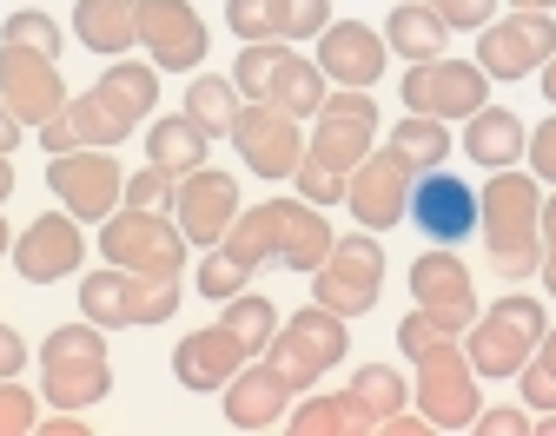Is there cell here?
<instances>
[{
    "mask_svg": "<svg viewBox=\"0 0 556 436\" xmlns=\"http://www.w3.org/2000/svg\"><path fill=\"white\" fill-rule=\"evenodd\" d=\"M21 363H27V337L14 324H0V377H21Z\"/></svg>",
    "mask_w": 556,
    "mask_h": 436,
    "instance_id": "cell-47",
    "label": "cell"
},
{
    "mask_svg": "<svg viewBox=\"0 0 556 436\" xmlns=\"http://www.w3.org/2000/svg\"><path fill=\"white\" fill-rule=\"evenodd\" d=\"M286 429L292 436H371L378 416L352 390H338V397H305L299 410H286Z\"/></svg>",
    "mask_w": 556,
    "mask_h": 436,
    "instance_id": "cell-30",
    "label": "cell"
},
{
    "mask_svg": "<svg viewBox=\"0 0 556 436\" xmlns=\"http://www.w3.org/2000/svg\"><path fill=\"white\" fill-rule=\"evenodd\" d=\"M245 278H252V265H239V258H232V252H219V245H213V258H199V271H192L199 298H213V305L239 298V291H245Z\"/></svg>",
    "mask_w": 556,
    "mask_h": 436,
    "instance_id": "cell-38",
    "label": "cell"
},
{
    "mask_svg": "<svg viewBox=\"0 0 556 436\" xmlns=\"http://www.w3.org/2000/svg\"><path fill=\"white\" fill-rule=\"evenodd\" d=\"M371 436H431V416H425V410H417V416H410V410H391Z\"/></svg>",
    "mask_w": 556,
    "mask_h": 436,
    "instance_id": "cell-48",
    "label": "cell"
},
{
    "mask_svg": "<svg viewBox=\"0 0 556 436\" xmlns=\"http://www.w3.org/2000/svg\"><path fill=\"white\" fill-rule=\"evenodd\" d=\"M404 218L417 232H425L431 245H464L470 232H477V192L457 179V172H417V185H410V205H404Z\"/></svg>",
    "mask_w": 556,
    "mask_h": 436,
    "instance_id": "cell-23",
    "label": "cell"
},
{
    "mask_svg": "<svg viewBox=\"0 0 556 436\" xmlns=\"http://www.w3.org/2000/svg\"><path fill=\"white\" fill-rule=\"evenodd\" d=\"M438 337H451V331H438L425 311H404V324H397V350H404V357H417V350L438 344Z\"/></svg>",
    "mask_w": 556,
    "mask_h": 436,
    "instance_id": "cell-44",
    "label": "cell"
},
{
    "mask_svg": "<svg viewBox=\"0 0 556 436\" xmlns=\"http://www.w3.org/2000/svg\"><path fill=\"white\" fill-rule=\"evenodd\" d=\"M252 363V350L226 331V324H205V331H186L179 344H173V377H179V390H226L239 371Z\"/></svg>",
    "mask_w": 556,
    "mask_h": 436,
    "instance_id": "cell-25",
    "label": "cell"
},
{
    "mask_svg": "<svg viewBox=\"0 0 556 436\" xmlns=\"http://www.w3.org/2000/svg\"><path fill=\"white\" fill-rule=\"evenodd\" d=\"M47 185H53V198L74 211L80 226L113 218L119 198H126V172H119V159L106 153V145H74V153H53V159H47Z\"/></svg>",
    "mask_w": 556,
    "mask_h": 436,
    "instance_id": "cell-13",
    "label": "cell"
},
{
    "mask_svg": "<svg viewBox=\"0 0 556 436\" xmlns=\"http://www.w3.org/2000/svg\"><path fill=\"white\" fill-rule=\"evenodd\" d=\"M517 384H523V403H530V410H556V324H549L543 344L530 350V363L517 371Z\"/></svg>",
    "mask_w": 556,
    "mask_h": 436,
    "instance_id": "cell-37",
    "label": "cell"
},
{
    "mask_svg": "<svg viewBox=\"0 0 556 436\" xmlns=\"http://www.w3.org/2000/svg\"><path fill=\"white\" fill-rule=\"evenodd\" d=\"M34 429H40L34 390H21L14 377H0V436H34Z\"/></svg>",
    "mask_w": 556,
    "mask_h": 436,
    "instance_id": "cell-41",
    "label": "cell"
},
{
    "mask_svg": "<svg viewBox=\"0 0 556 436\" xmlns=\"http://www.w3.org/2000/svg\"><path fill=\"white\" fill-rule=\"evenodd\" d=\"M239 211H245V205H239V179H232V172H219V166H192V172H179V185H173V218H179L186 245L213 252V245L232 232Z\"/></svg>",
    "mask_w": 556,
    "mask_h": 436,
    "instance_id": "cell-17",
    "label": "cell"
},
{
    "mask_svg": "<svg viewBox=\"0 0 556 436\" xmlns=\"http://www.w3.org/2000/svg\"><path fill=\"white\" fill-rule=\"evenodd\" d=\"M34 436H87V416H74V410L40 416V429H34Z\"/></svg>",
    "mask_w": 556,
    "mask_h": 436,
    "instance_id": "cell-49",
    "label": "cell"
},
{
    "mask_svg": "<svg viewBox=\"0 0 556 436\" xmlns=\"http://www.w3.org/2000/svg\"><path fill=\"white\" fill-rule=\"evenodd\" d=\"M232 87L245 100H271L278 113H292V119H312L325 106V93H331L318 60H305L292 40H245L239 66H232Z\"/></svg>",
    "mask_w": 556,
    "mask_h": 436,
    "instance_id": "cell-5",
    "label": "cell"
},
{
    "mask_svg": "<svg viewBox=\"0 0 556 436\" xmlns=\"http://www.w3.org/2000/svg\"><path fill=\"white\" fill-rule=\"evenodd\" d=\"M523 145H530V132H523V119H517L510 106H477V113L464 119V153H470L483 172L517 166Z\"/></svg>",
    "mask_w": 556,
    "mask_h": 436,
    "instance_id": "cell-28",
    "label": "cell"
},
{
    "mask_svg": "<svg viewBox=\"0 0 556 436\" xmlns=\"http://www.w3.org/2000/svg\"><path fill=\"white\" fill-rule=\"evenodd\" d=\"M252 357H265V344H271V331L278 324H286V318H278V305L265 298V291H239V298H226V318H219Z\"/></svg>",
    "mask_w": 556,
    "mask_h": 436,
    "instance_id": "cell-35",
    "label": "cell"
},
{
    "mask_svg": "<svg viewBox=\"0 0 556 436\" xmlns=\"http://www.w3.org/2000/svg\"><path fill=\"white\" fill-rule=\"evenodd\" d=\"M384 60H391V47H384V34L378 27H365V21H331L325 34H318V73L331 87H378L384 80Z\"/></svg>",
    "mask_w": 556,
    "mask_h": 436,
    "instance_id": "cell-24",
    "label": "cell"
},
{
    "mask_svg": "<svg viewBox=\"0 0 556 436\" xmlns=\"http://www.w3.org/2000/svg\"><path fill=\"white\" fill-rule=\"evenodd\" d=\"M245 93L226 80V73H192V87H186V119L205 132V139H226L232 119H239Z\"/></svg>",
    "mask_w": 556,
    "mask_h": 436,
    "instance_id": "cell-32",
    "label": "cell"
},
{
    "mask_svg": "<svg viewBox=\"0 0 556 436\" xmlns=\"http://www.w3.org/2000/svg\"><path fill=\"white\" fill-rule=\"evenodd\" d=\"M186 232L179 218L166 211H139V205H119L113 218H100V258L106 265H126V271H147V278H179L186 271Z\"/></svg>",
    "mask_w": 556,
    "mask_h": 436,
    "instance_id": "cell-9",
    "label": "cell"
},
{
    "mask_svg": "<svg viewBox=\"0 0 556 436\" xmlns=\"http://www.w3.org/2000/svg\"><path fill=\"white\" fill-rule=\"evenodd\" d=\"M153 100H160V66L153 60H113L87 93H74L47 126H40V145L47 153H74V145H113L139 132V119H153Z\"/></svg>",
    "mask_w": 556,
    "mask_h": 436,
    "instance_id": "cell-1",
    "label": "cell"
},
{
    "mask_svg": "<svg viewBox=\"0 0 556 436\" xmlns=\"http://www.w3.org/2000/svg\"><path fill=\"white\" fill-rule=\"evenodd\" d=\"M344 357H352V331H344V318L325 311V305L292 311L286 324L271 331V344H265V363H271V371L286 377L292 390H312L331 363H344Z\"/></svg>",
    "mask_w": 556,
    "mask_h": 436,
    "instance_id": "cell-7",
    "label": "cell"
},
{
    "mask_svg": "<svg viewBox=\"0 0 556 436\" xmlns=\"http://www.w3.org/2000/svg\"><path fill=\"white\" fill-rule=\"evenodd\" d=\"M21 132H27V126H21V113H14L8 100H0V153H14V145H21Z\"/></svg>",
    "mask_w": 556,
    "mask_h": 436,
    "instance_id": "cell-50",
    "label": "cell"
},
{
    "mask_svg": "<svg viewBox=\"0 0 556 436\" xmlns=\"http://www.w3.org/2000/svg\"><path fill=\"white\" fill-rule=\"evenodd\" d=\"M0 40H8V47H34V53H53V60H60V21L40 14V8L8 14V21H0Z\"/></svg>",
    "mask_w": 556,
    "mask_h": 436,
    "instance_id": "cell-39",
    "label": "cell"
},
{
    "mask_svg": "<svg viewBox=\"0 0 556 436\" xmlns=\"http://www.w3.org/2000/svg\"><path fill=\"white\" fill-rule=\"evenodd\" d=\"M299 198H312V205H344V179L338 172H325V166H312V159H299Z\"/></svg>",
    "mask_w": 556,
    "mask_h": 436,
    "instance_id": "cell-42",
    "label": "cell"
},
{
    "mask_svg": "<svg viewBox=\"0 0 556 436\" xmlns=\"http://www.w3.org/2000/svg\"><path fill=\"white\" fill-rule=\"evenodd\" d=\"M0 100L21 113V126H47L74 93H66L53 53H34V47H8V40H0Z\"/></svg>",
    "mask_w": 556,
    "mask_h": 436,
    "instance_id": "cell-21",
    "label": "cell"
},
{
    "mask_svg": "<svg viewBox=\"0 0 556 436\" xmlns=\"http://www.w3.org/2000/svg\"><path fill=\"white\" fill-rule=\"evenodd\" d=\"M549 53H556V21L536 14V8H517L510 21H491L477 40V66L491 73V80H523Z\"/></svg>",
    "mask_w": 556,
    "mask_h": 436,
    "instance_id": "cell-20",
    "label": "cell"
},
{
    "mask_svg": "<svg viewBox=\"0 0 556 436\" xmlns=\"http://www.w3.org/2000/svg\"><path fill=\"white\" fill-rule=\"evenodd\" d=\"M226 27L239 40H318L331 0H226Z\"/></svg>",
    "mask_w": 556,
    "mask_h": 436,
    "instance_id": "cell-26",
    "label": "cell"
},
{
    "mask_svg": "<svg viewBox=\"0 0 556 436\" xmlns=\"http://www.w3.org/2000/svg\"><path fill=\"white\" fill-rule=\"evenodd\" d=\"M477 239L491 252V271L497 278H530L543 265V192H536V172H491V185L477 192Z\"/></svg>",
    "mask_w": 556,
    "mask_h": 436,
    "instance_id": "cell-3",
    "label": "cell"
},
{
    "mask_svg": "<svg viewBox=\"0 0 556 436\" xmlns=\"http://www.w3.org/2000/svg\"><path fill=\"white\" fill-rule=\"evenodd\" d=\"M543 291H549V298H556V198H543Z\"/></svg>",
    "mask_w": 556,
    "mask_h": 436,
    "instance_id": "cell-46",
    "label": "cell"
},
{
    "mask_svg": "<svg viewBox=\"0 0 556 436\" xmlns=\"http://www.w3.org/2000/svg\"><path fill=\"white\" fill-rule=\"evenodd\" d=\"M536 73H543V100H549V106H556V53H549V60H543V66H536Z\"/></svg>",
    "mask_w": 556,
    "mask_h": 436,
    "instance_id": "cell-51",
    "label": "cell"
},
{
    "mask_svg": "<svg viewBox=\"0 0 556 436\" xmlns=\"http://www.w3.org/2000/svg\"><path fill=\"white\" fill-rule=\"evenodd\" d=\"M173 185H179V172H166V166H139L132 179H126V198L119 205H139V211H166L173 205Z\"/></svg>",
    "mask_w": 556,
    "mask_h": 436,
    "instance_id": "cell-40",
    "label": "cell"
},
{
    "mask_svg": "<svg viewBox=\"0 0 556 436\" xmlns=\"http://www.w3.org/2000/svg\"><path fill=\"white\" fill-rule=\"evenodd\" d=\"M80 311H87L100 331L166 324V318L179 311V278H147V271H126V265L87 271V278H80Z\"/></svg>",
    "mask_w": 556,
    "mask_h": 436,
    "instance_id": "cell-6",
    "label": "cell"
},
{
    "mask_svg": "<svg viewBox=\"0 0 556 436\" xmlns=\"http://www.w3.org/2000/svg\"><path fill=\"white\" fill-rule=\"evenodd\" d=\"M371 139H378V100L365 87H338L325 93V106L312 113V145H305V159L338 172V179H352V166L371 153Z\"/></svg>",
    "mask_w": 556,
    "mask_h": 436,
    "instance_id": "cell-11",
    "label": "cell"
},
{
    "mask_svg": "<svg viewBox=\"0 0 556 436\" xmlns=\"http://www.w3.org/2000/svg\"><path fill=\"white\" fill-rule=\"evenodd\" d=\"M378 291H384V245L371 232H352V239H331L325 265L312 271V305L338 311L344 324L365 318L378 305Z\"/></svg>",
    "mask_w": 556,
    "mask_h": 436,
    "instance_id": "cell-10",
    "label": "cell"
},
{
    "mask_svg": "<svg viewBox=\"0 0 556 436\" xmlns=\"http://www.w3.org/2000/svg\"><path fill=\"white\" fill-rule=\"evenodd\" d=\"M106 390H113L106 331L93 318L47 331V344H40V397L53 410H93V403H106Z\"/></svg>",
    "mask_w": 556,
    "mask_h": 436,
    "instance_id": "cell-4",
    "label": "cell"
},
{
    "mask_svg": "<svg viewBox=\"0 0 556 436\" xmlns=\"http://www.w3.org/2000/svg\"><path fill=\"white\" fill-rule=\"evenodd\" d=\"M470 429H477V436H530V416L504 403V410H477V423H470Z\"/></svg>",
    "mask_w": 556,
    "mask_h": 436,
    "instance_id": "cell-45",
    "label": "cell"
},
{
    "mask_svg": "<svg viewBox=\"0 0 556 436\" xmlns=\"http://www.w3.org/2000/svg\"><path fill=\"white\" fill-rule=\"evenodd\" d=\"M530 429H543V436H556V410H543V416H536Z\"/></svg>",
    "mask_w": 556,
    "mask_h": 436,
    "instance_id": "cell-53",
    "label": "cell"
},
{
    "mask_svg": "<svg viewBox=\"0 0 556 436\" xmlns=\"http://www.w3.org/2000/svg\"><path fill=\"white\" fill-rule=\"evenodd\" d=\"M87 258V239H80V218L74 211H40L27 232H14V271L27 284H60V278H74Z\"/></svg>",
    "mask_w": 556,
    "mask_h": 436,
    "instance_id": "cell-22",
    "label": "cell"
},
{
    "mask_svg": "<svg viewBox=\"0 0 556 436\" xmlns=\"http://www.w3.org/2000/svg\"><path fill=\"white\" fill-rule=\"evenodd\" d=\"M14 252V232H8V218H0V258H8Z\"/></svg>",
    "mask_w": 556,
    "mask_h": 436,
    "instance_id": "cell-54",
    "label": "cell"
},
{
    "mask_svg": "<svg viewBox=\"0 0 556 436\" xmlns=\"http://www.w3.org/2000/svg\"><path fill=\"white\" fill-rule=\"evenodd\" d=\"M384 47L417 66V60H438L451 47V27L425 8V0H404V8H391V21H384Z\"/></svg>",
    "mask_w": 556,
    "mask_h": 436,
    "instance_id": "cell-31",
    "label": "cell"
},
{
    "mask_svg": "<svg viewBox=\"0 0 556 436\" xmlns=\"http://www.w3.org/2000/svg\"><path fill=\"white\" fill-rule=\"evenodd\" d=\"M523 153H530V172L556 185V113H549L543 126H530V145H523Z\"/></svg>",
    "mask_w": 556,
    "mask_h": 436,
    "instance_id": "cell-43",
    "label": "cell"
},
{
    "mask_svg": "<svg viewBox=\"0 0 556 436\" xmlns=\"http://www.w3.org/2000/svg\"><path fill=\"white\" fill-rule=\"evenodd\" d=\"M219 397H226V423L232 429H271V423H286V410H292V384L278 377L265 357H252Z\"/></svg>",
    "mask_w": 556,
    "mask_h": 436,
    "instance_id": "cell-27",
    "label": "cell"
},
{
    "mask_svg": "<svg viewBox=\"0 0 556 436\" xmlns=\"http://www.w3.org/2000/svg\"><path fill=\"white\" fill-rule=\"evenodd\" d=\"M132 8H139V47H147V60L160 73H199L205 66L213 34L192 14V0H132Z\"/></svg>",
    "mask_w": 556,
    "mask_h": 436,
    "instance_id": "cell-19",
    "label": "cell"
},
{
    "mask_svg": "<svg viewBox=\"0 0 556 436\" xmlns=\"http://www.w3.org/2000/svg\"><path fill=\"white\" fill-rule=\"evenodd\" d=\"M8 192H14V159L0 153V205H8Z\"/></svg>",
    "mask_w": 556,
    "mask_h": 436,
    "instance_id": "cell-52",
    "label": "cell"
},
{
    "mask_svg": "<svg viewBox=\"0 0 556 436\" xmlns=\"http://www.w3.org/2000/svg\"><path fill=\"white\" fill-rule=\"evenodd\" d=\"M74 40L87 53L119 60L126 47H139V8H132V0H80V8H74Z\"/></svg>",
    "mask_w": 556,
    "mask_h": 436,
    "instance_id": "cell-29",
    "label": "cell"
},
{
    "mask_svg": "<svg viewBox=\"0 0 556 436\" xmlns=\"http://www.w3.org/2000/svg\"><path fill=\"white\" fill-rule=\"evenodd\" d=\"M205 153H213V139H205L186 113H166V119L147 126V159L166 166V172H192V166H205Z\"/></svg>",
    "mask_w": 556,
    "mask_h": 436,
    "instance_id": "cell-33",
    "label": "cell"
},
{
    "mask_svg": "<svg viewBox=\"0 0 556 436\" xmlns=\"http://www.w3.org/2000/svg\"><path fill=\"white\" fill-rule=\"evenodd\" d=\"M417 363V410L431 416V429H470L477 423V371L457 350V337H438L410 357Z\"/></svg>",
    "mask_w": 556,
    "mask_h": 436,
    "instance_id": "cell-12",
    "label": "cell"
},
{
    "mask_svg": "<svg viewBox=\"0 0 556 436\" xmlns=\"http://www.w3.org/2000/svg\"><path fill=\"white\" fill-rule=\"evenodd\" d=\"M410 305L425 311L438 331H470V318H477V284H470V265L464 258H451V245H431L425 258L410 265Z\"/></svg>",
    "mask_w": 556,
    "mask_h": 436,
    "instance_id": "cell-18",
    "label": "cell"
},
{
    "mask_svg": "<svg viewBox=\"0 0 556 436\" xmlns=\"http://www.w3.org/2000/svg\"><path fill=\"white\" fill-rule=\"evenodd\" d=\"M384 145H397V153L417 166V172H438L444 159H451V119H431V113H404L397 126H391V139Z\"/></svg>",
    "mask_w": 556,
    "mask_h": 436,
    "instance_id": "cell-34",
    "label": "cell"
},
{
    "mask_svg": "<svg viewBox=\"0 0 556 436\" xmlns=\"http://www.w3.org/2000/svg\"><path fill=\"white\" fill-rule=\"evenodd\" d=\"M226 139H232V153L245 159V172H258V179H292L299 159H305V132H299V119L278 113L271 100H245Z\"/></svg>",
    "mask_w": 556,
    "mask_h": 436,
    "instance_id": "cell-15",
    "label": "cell"
},
{
    "mask_svg": "<svg viewBox=\"0 0 556 436\" xmlns=\"http://www.w3.org/2000/svg\"><path fill=\"white\" fill-rule=\"evenodd\" d=\"M477 106H491V73L477 60H417L404 73V113H431V119H470Z\"/></svg>",
    "mask_w": 556,
    "mask_h": 436,
    "instance_id": "cell-14",
    "label": "cell"
},
{
    "mask_svg": "<svg viewBox=\"0 0 556 436\" xmlns=\"http://www.w3.org/2000/svg\"><path fill=\"white\" fill-rule=\"evenodd\" d=\"M352 397L384 423L391 410H404L410 403V390H404V377L391 371V363H358V371H352Z\"/></svg>",
    "mask_w": 556,
    "mask_h": 436,
    "instance_id": "cell-36",
    "label": "cell"
},
{
    "mask_svg": "<svg viewBox=\"0 0 556 436\" xmlns=\"http://www.w3.org/2000/svg\"><path fill=\"white\" fill-rule=\"evenodd\" d=\"M410 185H417V166L397 153V145H384V153H365L352 166V179H344V205H352V218L365 232H391V226H404Z\"/></svg>",
    "mask_w": 556,
    "mask_h": 436,
    "instance_id": "cell-16",
    "label": "cell"
},
{
    "mask_svg": "<svg viewBox=\"0 0 556 436\" xmlns=\"http://www.w3.org/2000/svg\"><path fill=\"white\" fill-rule=\"evenodd\" d=\"M543 331H549L543 305H536V298H517V291H510V298H497L491 311L470 318L464 357H470L477 377H517L523 363H530V350L543 344Z\"/></svg>",
    "mask_w": 556,
    "mask_h": 436,
    "instance_id": "cell-8",
    "label": "cell"
},
{
    "mask_svg": "<svg viewBox=\"0 0 556 436\" xmlns=\"http://www.w3.org/2000/svg\"><path fill=\"white\" fill-rule=\"evenodd\" d=\"M510 8H536V14H549V8H556V0H510Z\"/></svg>",
    "mask_w": 556,
    "mask_h": 436,
    "instance_id": "cell-55",
    "label": "cell"
},
{
    "mask_svg": "<svg viewBox=\"0 0 556 436\" xmlns=\"http://www.w3.org/2000/svg\"><path fill=\"white\" fill-rule=\"evenodd\" d=\"M331 226L312 198H265V205H245L232 218V232L219 239V252H232L239 265H286V271H318L325 252H331Z\"/></svg>",
    "mask_w": 556,
    "mask_h": 436,
    "instance_id": "cell-2",
    "label": "cell"
}]
</instances>
